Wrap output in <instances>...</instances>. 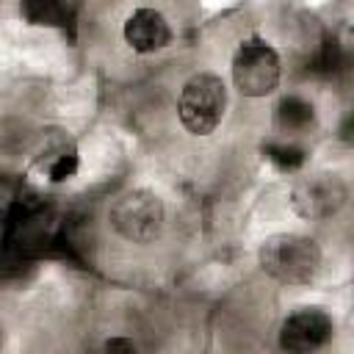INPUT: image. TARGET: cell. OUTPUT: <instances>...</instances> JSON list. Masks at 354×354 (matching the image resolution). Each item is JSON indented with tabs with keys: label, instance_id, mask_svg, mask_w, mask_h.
<instances>
[{
	"label": "cell",
	"instance_id": "1",
	"mask_svg": "<svg viewBox=\"0 0 354 354\" xmlns=\"http://www.w3.org/2000/svg\"><path fill=\"white\" fill-rule=\"evenodd\" d=\"M260 268L285 285H307L321 268V249L313 238L299 232H277L263 241L257 252Z\"/></svg>",
	"mask_w": 354,
	"mask_h": 354
},
{
	"label": "cell",
	"instance_id": "2",
	"mask_svg": "<svg viewBox=\"0 0 354 354\" xmlns=\"http://www.w3.org/2000/svg\"><path fill=\"white\" fill-rule=\"evenodd\" d=\"M227 111V86L216 72H196L185 80L177 113L191 136H210Z\"/></svg>",
	"mask_w": 354,
	"mask_h": 354
},
{
	"label": "cell",
	"instance_id": "3",
	"mask_svg": "<svg viewBox=\"0 0 354 354\" xmlns=\"http://www.w3.org/2000/svg\"><path fill=\"white\" fill-rule=\"evenodd\" d=\"M108 221L124 241L149 243L163 227V202L147 188H130L111 202Z\"/></svg>",
	"mask_w": 354,
	"mask_h": 354
},
{
	"label": "cell",
	"instance_id": "4",
	"mask_svg": "<svg viewBox=\"0 0 354 354\" xmlns=\"http://www.w3.org/2000/svg\"><path fill=\"white\" fill-rule=\"evenodd\" d=\"M279 55L266 39H246L232 58V83L243 97H266L279 86Z\"/></svg>",
	"mask_w": 354,
	"mask_h": 354
},
{
	"label": "cell",
	"instance_id": "5",
	"mask_svg": "<svg viewBox=\"0 0 354 354\" xmlns=\"http://www.w3.org/2000/svg\"><path fill=\"white\" fill-rule=\"evenodd\" d=\"M348 199V188L337 174H313L293 185L290 202L301 218L321 221L335 216Z\"/></svg>",
	"mask_w": 354,
	"mask_h": 354
},
{
	"label": "cell",
	"instance_id": "6",
	"mask_svg": "<svg viewBox=\"0 0 354 354\" xmlns=\"http://www.w3.org/2000/svg\"><path fill=\"white\" fill-rule=\"evenodd\" d=\"M335 332L332 318L321 307H301L290 313L279 326V346L285 351H315Z\"/></svg>",
	"mask_w": 354,
	"mask_h": 354
},
{
	"label": "cell",
	"instance_id": "7",
	"mask_svg": "<svg viewBox=\"0 0 354 354\" xmlns=\"http://www.w3.org/2000/svg\"><path fill=\"white\" fill-rule=\"evenodd\" d=\"M124 41L136 53H158L171 41V28L160 11L138 8L124 22Z\"/></svg>",
	"mask_w": 354,
	"mask_h": 354
},
{
	"label": "cell",
	"instance_id": "8",
	"mask_svg": "<svg viewBox=\"0 0 354 354\" xmlns=\"http://www.w3.org/2000/svg\"><path fill=\"white\" fill-rule=\"evenodd\" d=\"M22 19L36 28H66L77 14V0H22Z\"/></svg>",
	"mask_w": 354,
	"mask_h": 354
},
{
	"label": "cell",
	"instance_id": "9",
	"mask_svg": "<svg viewBox=\"0 0 354 354\" xmlns=\"http://www.w3.org/2000/svg\"><path fill=\"white\" fill-rule=\"evenodd\" d=\"M277 127L282 130V133H290V136H296V133H304V130H310L313 127V122H315V108L307 102V100H301V97H285L279 105H277Z\"/></svg>",
	"mask_w": 354,
	"mask_h": 354
},
{
	"label": "cell",
	"instance_id": "10",
	"mask_svg": "<svg viewBox=\"0 0 354 354\" xmlns=\"http://www.w3.org/2000/svg\"><path fill=\"white\" fill-rule=\"evenodd\" d=\"M266 155L282 169V171H293V169H299L301 163H304V149L301 147H296V144H268L266 147Z\"/></svg>",
	"mask_w": 354,
	"mask_h": 354
},
{
	"label": "cell",
	"instance_id": "11",
	"mask_svg": "<svg viewBox=\"0 0 354 354\" xmlns=\"http://www.w3.org/2000/svg\"><path fill=\"white\" fill-rule=\"evenodd\" d=\"M75 169H77V158L69 152H58L55 158H53V163L47 166V174H50V180L53 183H64V180H69L72 174H75Z\"/></svg>",
	"mask_w": 354,
	"mask_h": 354
},
{
	"label": "cell",
	"instance_id": "12",
	"mask_svg": "<svg viewBox=\"0 0 354 354\" xmlns=\"http://www.w3.org/2000/svg\"><path fill=\"white\" fill-rule=\"evenodd\" d=\"M105 348H108V351H119V348H122V351H133L136 346H133L130 340H108Z\"/></svg>",
	"mask_w": 354,
	"mask_h": 354
}]
</instances>
